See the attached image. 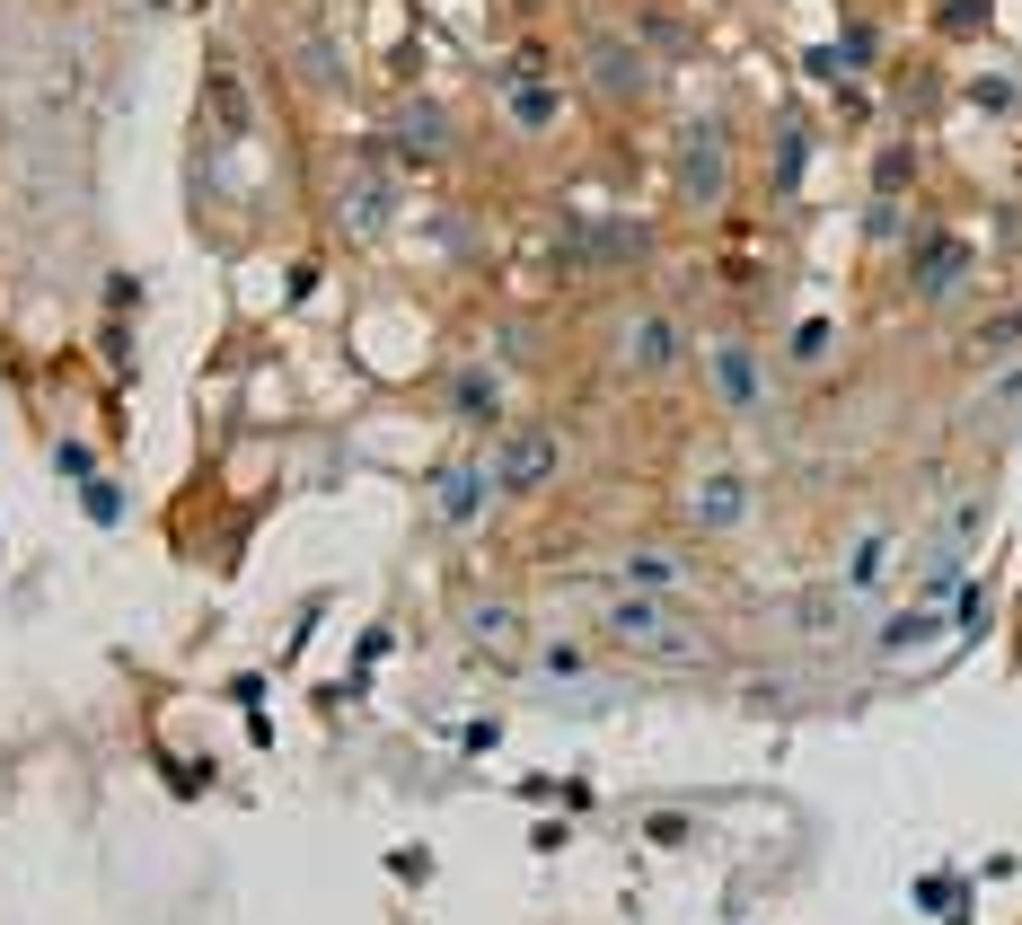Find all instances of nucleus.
I'll list each match as a JSON object with an SVG mask.
<instances>
[{
    "label": "nucleus",
    "mask_w": 1022,
    "mask_h": 925,
    "mask_svg": "<svg viewBox=\"0 0 1022 925\" xmlns=\"http://www.w3.org/2000/svg\"><path fill=\"white\" fill-rule=\"evenodd\" d=\"M547 467H556V441H520V450H512V467H503V476H512V485H538Z\"/></svg>",
    "instance_id": "f257e3e1"
},
{
    "label": "nucleus",
    "mask_w": 1022,
    "mask_h": 925,
    "mask_svg": "<svg viewBox=\"0 0 1022 925\" xmlns=\"http://www.w3.org/2000/svg\"><path fill=\"white\" fill-rule=\"evenodd\" d=\"M441 511H450V520L476 511V476H441Z\"/></svg>",
    "instance_id": "f03ea898"
},
{
    "label": "nucleus",
    "mask_w": 1022,
    "mask_h": 925,
    "mask_svg": "<svg viewBox=\"0 0 1022 925\" xmlns=\"http://www.w3.org/2000/svg\"><path fill=\"white\" fill-rule=\"evenodd\" d=\"M723 397H732V406H750V397H758V388H750V361H741V352H723Z\"/></svg>",
    "instance_id": "7ed1b4c3"
},
{
    "label": "nucleus",
    "mask_w": 1022,
    "mask_h": 925,
    "mask_svg": "<svg viewBox=\"0 0 1022 925\" xmlns=\"http://www.w3.org/2000/svg\"><path fill=\"white\" fill-rule=\"evenodd\" d=\"M741 511V485H705V520H732Z\"/></svg>",
    "instance_id": "20e7f679"
},
{
    "label": "nucleus",
    "mask_w": 1022,
    "mask_h": 925,
    "mask_svg": "<svg viewBox=\"0 0 1022 925\" xmlns=\"http://www.w3.org/2000/svg\"><path fill=\"white\" fill-rule=\"evenodd\" d=\"M626 574H635V581H679V565H671V556H635Z\"/></svg>",
    "instance_id": "39448f33"
}]
</instances>
